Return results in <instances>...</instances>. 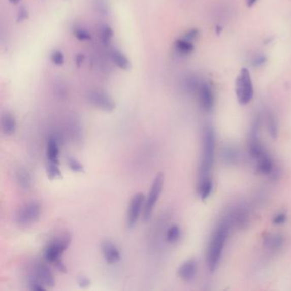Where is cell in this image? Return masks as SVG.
I'll return each instance as SVG.
<instances>
[{
	"label": "cell",
	"instance_id": "cell-19",
	"mask_svg": "<svg viewBox=\"0 0 291 291\" xmlns=\"http://www.w3.org/2000/svg\"><path fill=\"white\" fill-rule=\"evenodd\" d=\"M230 224H237L238 227H244V225L248 224V214L244 209H238V210L234 212L233 215L231 216Z\"/></svg>",
	"mask_w": 291,
	"mask_h": 291
},
{
	"label": "cell",
	"instance_id": "cell-2",
	"mask_svg": "<svg viewBox=\"0 0 291 291\" xmlns=\"http://www.w3.org/2000/svg\"><path fill=\"white\" fill-rule=\"evenodd\" d=\"M216 139L214 129L210 126H206L203 134V153L201 159L200 177L208 176L213 169L215 157Z\"/></svg>",
	"mask_w": 291,
	"mask_h": 291
},
{
	"label": "cell",
	"instance_id": "cell-15",
	"mask_svg": "<svg viewBox=\"0 0 291 291\" xmlns=\"http://www.w3.org/2000/svg\"><path fill=\"white\" fill-rule=\"evenodd\" d=\"M1 127L4 134L11 136L16 130V120L14 115L10 112H5L1 118Z\"/></svg>",
	"mask_w": 291,
	"mask_h": 291
},
{
	"label": "cell",
	"instance_id": "cell-39",
	"mask_svg": "<svg viewBox=\"0 0 291 291\" xmlns=\"http://www.w3.org/2000/svg\"><path fill=\"white\" fill-rule=\"evenodd\" d=\"M9 1H10V3L12 4V5H17V4L21 2V0H9Z\"/></svg>",
	"mask_w": 291,
	"mask_h": 291
},
{
	"label": "cell",
	"instance_id": "cell-37",
	"mask_svg": "<svg viewBox=\"0 0 291 291\" xmlns=\"http://www.w3.org/2000/svg\"><path fill=\"white\" fill-rule=\"evenodd\" d=\"M85 61V56L84 55H81V54H79L76 56V58H75V62H76V64L78 66H80V65L82 64L83 62Z\"/></svg>",
	"mask_w": 291,
	"mask_h": 291
},
{
	"label": "cell",
	"instance_id": "cell-35",
	"mask_svg": "<svg viewBox=\"0 0 291 291\" xmlns=\"http://www.w3.org/2000/svg\"><path fill=\"white\" fill-rule=\"evenodd\" d=\"M78 284L81 288H87L91 284V281L85 276H80L77 279Z\"/></svg>",
	"mask_w": 291,
	"mask_h": 291
},
{
	"label": "cell",
	"instance_id": "cell-6",
	"mask_svg": "<svg viewBox=\"0 0 291 291\" xmlns=\"http://www.w3.org/2000/svg\"><path fill=\"white\" fill-rule=\"evenodd\" d=\"M41 208L37 202H29L21 207L16 215V221L20 227H27L40 219Z\"/></svg>",
	"mask_w": 291,
	"mask_h": 291
},
{
	"label": "cell",
	"instance_id": "cell-1",
	"mask_svg": "<svg viewBox=\"0 0 291 291\" xmlns=\"http://www.w3.org/2000/svg\"><path fill=\"white\" fill-rule=\"evenodd\" d=\"M229 224L223 222L217 227L212 235L207 251V265L210 273H214L219 267L229 235Z\"/></svg>",
	"mask_w": 291,
	"mask_h": 291
},
{
	"label": "cell",
	"instance_id": "cell-23",
	"mask_svg": "<svg viewBox=\"0 0 291 291\" xmlns=\"http://www.w3.org/2000/svg\"><path fill=\"white\" fill-rule=\"evenodd\" d=\"M46 174L51 180L61 179V172L59 169V164L48 161V164L46 166Z\"/></svg>",
	"mask_w": 291,
	"mask_h": 291
},
{
	"label": "cell",
	"instance_id": "cell-13",
	"mask_svg": "<svg viewBox=\"0 0 291 291\" xmlns=\"http://www.w3.org/2000/svg\"><path fill=\"white\" fill-rule=\"evenodd\" d=\"M257 170L260 174L263 175H272L275 170V165L272 157L270 156L268 153H265L261 157L256 160Z\"/></svg>",
	"mask_w": 291,
	"mask_h": 291
},
{
	"label": "cell",
	"instance_id": "cell-30",
	"mask_svg": "<svg viewBox=\"0 0 291 291\" xmlns=\"http://www.w3.org/2000/svg\"><path fill=\"white\" fill-rule=\"evenodd\" d=\"M29 16L28 13V10L25 6H22L19 8L17 11V16H16V22L17 23H21V22H24L25 20H27Z\"/></svg>",
	"mask_w": 291,
	"mask_h": 291
},
{
	"label": "cell",
	"instance_id": "cell-10",
	"mask_svg": "<svg viewBox=\"0 0 291 291\" xmlns=\"http://www.w3.org/2000/svg\"><path fill=\"white\" fill-rule=\"evenodd\" d=\"M198 273V262L194 259L187 260L183 262L178 270V274L182 280L190 283L195 279Z\"/></svg>",
	"mask_w": 291,
	"mask_h": 291
},
{
	"label": "cell",
	"instance_id": "cell-36",
	"mask_svg": "<svg viewBox=\"0 0 291 291\" xmlns=\"http://www.w3.org/2000/svg\"><path fill=\"white\" fill-rule=\"evenodd\" d=\"M54 265L56 266V269L58 270L61 273H66L67 272V267L65 266L64 263L62 262L61 259L57 260Z\"/></svg>",
	"mask_w": 291,
	"mask_h": 291
},
{
	"label": "cell",
	"instance_id": "cell-32",
	"mask_svg": "<svg viewBox=\"0 0 291 291\" xmlns=\"http://www.w3.org/2000/svg\"><path fill=\"white\" fill-rule=\"evenodd\" d=\"M286 221H287V214L283 212L278 213L273 217V223L275 225H282V224H285Z\"/></svg>",
	"mask_w": 291,
	"mask_h": 291
},
{
	"label": "cell",
	"instance_id": "cell-17",
	"mask_svg": "<svg viewBox=\"0 0 291 291\" xmlns=\"http://www.w3.org/2000/svg\"><path fill=\"white\" fill-rule=\"evenodd\" d=\"M110 56H111L113 62L118 68H120V70H127L131 67L128 58L119 50H116V49L112 50L111 53H110Z\"/></svg>",
	"mask_w": 291,
	"mask_h": 291
},
{
	"label": "cell",
	"instance_id": "cell-5",
	"mask_svg": "<svg viewBox=\"0 0 291 291\" xmlns=\"http://www.w3.org/2000/svg\"><path fill=\"white\" fill-rule=\"evenodd\" d=\"M163 185H164V175L160 173L155 176L152 186L150 188V192L148 194L147 199L145 200L143 211V219L144 221L147 222L150 220L155 204L163 192Z\"/></svg>",
	"mask_w": 291,
	"mask_h": 291
},
{
	"label": "cell",
	"instance_id": "cell-12",
	"mask_svg": "<svg viewBox=\"0 0 291 291\" xmlns=\"http://www.w3.org/2000/svg\"><path fill=\"white\" fill-rule=\"evenodd\" d=\"M102 254L108 264H115L120 260V253L111 241H104L101 245Z\"/></svg>",
	"mask_w": 291,
	"mask_h": 291
},
{
	"label": "cell",
	"instance_id": "cell-33",
	"mask_svg": "<svg viewBox=\"0 0 291 291\" xmlns=\"http://www.w3.org/2000/svg\"><path fill=\"white\" fill-rule=\"evenodd\" d=\"M267 57L264 55H258V56H254V59L252 60V66L254 68L262 67V65H264L267 62Z\"/></svg>",
	"mask_w": 291,
	"mask_h": 291
},
{
	"label": "cell",
	"instance_id": "cell-25",
	"mask_svg": "<svg viewBox=\"0 0 291 291\" xmlns=\"http://www.w3.org/2000/svg\"><path fill=\"white\" fill-rule=\"evenodd\" d=\"M113 36H114V32H113L112 28L108 25H102L99 28V38H100L102 43L105 44V45L109 43Z\"/></svg>",
	"mask_w": 291,
	"mask_h": 291
},
{
	"label": "cell",
	"instance_id": "cell-31",
	"mask_svg": "<svg viewBox=\"0 0 291 291\" xmlns=\"http://www.w3.org/2000/svg\"><path fill=\"white\" fill-rule=\"evenodd\" d=\"M75 35L78 40H81V41L91 40V38L90 33L87 32L86 30L83 29V28H76L75 31Z\"/></svg>",
	"mask_w": 291,
	"mask_h": 291
},
{
	"label": "cell",
	"instance_id": "cell-21",
	"mask_svg": "<svg viewBox=\"0 0 291 291\" xmlns=\"http://www.w3.org/2000/svg\"><path fill=\"white\" fill-rule=\"evenodd\" d=\"M266 120H267V130H268L270 136L273 139H277L278 135V126L275 116L273 115V113L267 112Z\"/></svg>",
	"mask_w": 291,
	"mask_h": 291
},
{
	"label": "cell",
	"instance_id": "cell-27",
	"mask_svg": "<svg viewBox=\"0 0 291 291\" xmlns=\"http://www.w3.org/2000/svg\"><path fill=\"white\" fill-rule=\"evenodd\" d=\"M28 283H29L30 289L32 290L43 291L46 289V286L44 285L43 283L36 276L31 277L28 280Z\"/></svg>",
	"mask_w": 291,
	"mask_h": 291
},
{
	"label": "cell",
	"instance_id": "cell-20",
	"mask_svg": "<svg viewBox=\"0 0 291 291\" xmlns=\"http://www.w3.org/2000/svg\"><path fill=\"white\" fill-rule=\"evenodd\" d=\"M175 49L181 55H189L194 51V45L184 39H179L175 41Z\"/></svg>",
	"mask_w": 291,
	"mask_h": 291
},
{
	"label": "cell",
	"instance_id": "cell-38",
	"mask_svg": "<svg viewBox=\"0 0 291 291\" xmlns=\"http://www.w3.org/2000/svg\"><path fill=\"white\" fill-rule=\"evenodd\" d=\"M257 0H247V6L248 7H252L254 4L256 3Z\"/></svg>",
	"mask_w": 291,
	"mask_h": 291
},
{
	"label": "cell",
	"instance_id": "cell-11",
	"mask_svg": "<svg viewBox=\"0 0 291 291\" xmlns=\"http://www.w3.org/2000/svg\"><path fill=\"white\" fill-rule=\"evenodd\" d=\"M35 276L40 279L44 285L48 288H52L55 285V278L53 273L46 264L42 262H37L35 265Z\"/></svg>",
	"mask_w": 291,
	"mask_h": 291
},
{
	"label": "cell",
	"instance_id": "cell-18",
	"mask_svg": "<svg viewBox=\"0 0 291 291\" xmlns=\"http://www.w3.org/2000/svg\"><path fill=\"white\" fill-rule=\"evenodd\" d=\"M46 155L48 161L57 163L59 164V148L58 144L56 139L51 138L47 143V150H46Z\"/></svg>",
	"mask_w": 291,
	"mask_h": 291
},
{
	"label": "cell",
	"instance_id": "cell-34",
	"mask_svg": "<svg viewBox=\"0 0 291 291\" xmlns=\"http://www.w3.org/2000/svg\"><path fill=\"white\" fill-rule=\"evenodd\" d=\"M198 35H199V31H198V29H196V28H193V29H190V31H188V32L184 35L183 39L188 40V41H190V42H192L193 43V41L198 39Z\"/></svg>",
	"mask_w": 291,
	"mask_h": 291
},
{
	"label": "cell",
	"instance_id": "cell-40",
	"mask_svg": "<svg viewBox=\"0 0 291 291\" xmlns=\"http://www.w3.org/2000/svg\"><path fill=\"white\" fill-rule=\"evenodd\" d=\"M215 30H216L217 35H219L222 30H223V28H222V27H220V26H217Z\"/></svg>",
	"mask_w": 291,
	"mask_h": 291
},
{
	"label": "cell",
	"instance_id": "cell-3",
	"mask_svg": "<svg viewBox=\"0 0 291 291\" xmlns=\"http://www.w3.org/2000/svg\"><path fill=\"white\" fill-rule=\"evenodd\" d=\"M236 95L238 101L241 105H247L254 98V86L252 82L250 72L247 68H243L240 70L235 85Z\"/></svg>",
	"mask_w": 291,
	"mask_h": 291
},
{
	"label": "cell",
	"instance_id": "cell-7",
	"mask_svg": "<svg viewBox=\"0 0 291 291\" xmlns=\"http://www.w3.org/2000/svg\"><path fill=\"white\" fill-rule=\"evenodd\" d=\"M144 203H145V197L143 193H137L134 196V198H132L126 214V224L130 229L136 225Z\"/></svg>",
	"mask_w": 291,
	"mask_h": 291
},
{
	"label": "cell",
	"instance_id": "cell-24",
	"mask_svg": "<svg viewBox=\"0 0 291 291\" xmlns=\"http://www.w3.org/2000/svg\"><path fill=\"white\" fill-rule=\"evenodd\" d=\"M180 237H181V230H180L179 225H177V224L172 225V227H169V230L167 231L166 238L169 243H176Z\"/></svg>",
	"mask_w": 291,
	"mask_h": 291
},
{
	"label": "cell",
	"instance_id": "cell-28",
	"mask_svg": "<svg viewBox=\"0 0 291 291\" xmlns=\"http://www.w3.org/2000/svg\"><path fill=\"white\" fill-rule=\"evenodd\" d=\"M51 61L56 66H61L64 64V55L61 51H54L51 54Z\"/></svg>",
	"mask_w": 291,
	"mask_h": 291
},
{
	"label": "cell",
	"instance_id": "cell-14",
	"mask_svg": "<svg viewBox=\"0 0 291 291\" xmlns=\"http://www.w3.org/2000/svg\"><path fill=\"white\" fill-rule=\"evenodd\" d=\"M214 190V183L209 176L200 178L198 184V193L202 200H206L211 196Z\"/></svg>",
	"mask_w": 291,
	"mask_h": 291
},
{
	"label": "cell",
	"instance_id": "cell-8",
	"mask_svg": "<svg viewBox=\"0 0 291 291\" xmlns=\"http://www.w3.org/2000/svg\"><path fill=\"white\" fill-rule=\"evenodd\" d=\"M198 89L201 108L206 112H210L214 110L215 105V96L213 89L207 82L200 83Z\"/></svg>",
	"mask_w": 291,
	"mask_h": 291
},
{
	"label": "cell",
	"instance_id": "cell-29",
	"mask_svg": "<svg viewBox=\"0 0 291 291\" xmlns=\"http://www.w3.org/2000/svg\"><path fill=\"white\" fill-rule=\"evenodd\" d=\"M223 155H224V160L228 163H236L238 159V154L237 151L233 149H231L230 147L227 148V150H224Z\"/></svg>",
	"mask_w": 291,
	"mask_h": 291
},
{
	"label": "cell",
	"instance_id": "cell-26",
	"mask_svg": "<svg viewBox=\"0 0 291 291\" xmlns=\"http://www.w3.org/2000/svg\"><path fill=\"white\" fill-rule=\"evenodd\" d=\"M67 163L69 167H70V169L72 171L75 172V173H84L85 172V169H84V166L81 164V163L74 157H68Z\"/></svg>",
	"mask_w": 291,
	"mask_h": 291
},
{
	"label": "cell",
	"instance_id": "cell-9",
	"mask_svg": "<svg viewBox=\"0 0 291 291\" xmlns=\"http://www.w3.org/2000/svg\"><path fill=\"white\" fill-rule=\"evenodd\" d=\"M89 102L94 107L106 112H111L115 109V103L107 93L104 91H93L89 94Z\"/></svg>",
	"mask_w": 291,
	"mask_h": 291
},
{
	"label": "cell",
	"instance_id": "cell-4",
	"mask_svg": "<svg viewBox=\"0 0 291 291\" xmlns=\"http://www.w3.org/2000/svg\"><path fill=\"white\" fill-rule=\"evenodd\" d=\"M71 243V236L69 233H65L58 238L49 243L44 249V258L46 262L55 263L57 260L61 259V254H63Z\"/></svg>",
	"mask_w": 291,
	"mask_h": 291
},
{
	"label": "cell",
	"instance_id": "cell-16",
	"mask_svg": "<svg viewBox=\"0 0 291 291\" xmlns=\"http://www.w3.org/2000/svg\"><path fill=\"white\" fill-rule=\"evenodd\" d=\"M16 179L20 187L24 190H28L32 186V177L29 172L24 168H19L16 171Z\"/></svg>",
	"mask_w": 291,
	"mask_h": 291
},
{
	"label": "cell",
	"instance_id": "cell-22",
	"mask_svg": "<svg viewBox=\"0 0 291 291\" xmlns=\"http://www.w3.org/2000/svg\"><path fill=\"white\" fill-rule=\"evenodd\" d=\"M284 240H283V236L275 234V235H270L265 239V243L268 248L273 250H277L283 246Z\"/></svg>",
	"mask_w": 291,
	"mask_h": 291
}]
</instances>
